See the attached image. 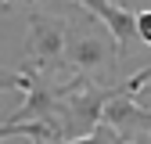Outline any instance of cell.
Returning <instances> with one entry per match:
<instances>
[{
	"label": "cell",
	"instance_id": "1",
	"mask_svg": "<svg viewBox=\"0 0 151 144\" xmlns=\"http://www.w3.org/2000/svg\"><path fill=\"white\" fill-rule=\"evenodd\" d=\"M119 43L97 18H93L86 7L76 4L72 18H68V43H65V65L76 72V76H86L90 83L108 79L111 68H115L119 58Z\"/></svg>",
	"mask_w": 151,
	"mask_h": 144
},
{
	"label": "cell",
	"instance_id": "2",
	"mask_svg": "<svg viewBox=\"0 0 151 144\" xmlns=\"http://www.w3.org/2000/svg\"><path fill=\"white\" fill-rule=\"evenodd\" d=\"M65 43H68V18L32 11L29 14V36H25V65L50 72L65 65Z\"/></svg>",
	"mask_w": 151,
	"mask_h": 144
},
{
	"label": "cell",
	"instance_id": "3",
	"mask_svg": "<svg viewBox=\"0 0 151 144\" xmlns=\"http://www.w3.org/2000/svg\"><path fill=\"white\" fill-rule=\"evenodd\" d=\"M18 90H25V101L14 108L4 122H29V119H58L61 115V86L50 83L40 68L22 65L18 72Z\"/></svg>",
	"mask_w": 151,
	"mask_h": 144
},
{
	"label": "cell",
	"instance_id": "4",
	"mask_svg": "<svg viewBox=\"0 0 151 144\" xmlns=\"http://www.w3.org/2000/svg\"><path fill=\"white\" fill-rule=\"evenodd\" d=\"M79 7H86L97 22L115 36V43L119 50H126L129 43L137 40V14L129 11L126 4H115V0H76Z\"/></svg>",
	"mask_w": 151,
	"mask_h": 144
},
{
	"label": "cell",
	"instance_id": "5",
	"mask_svg": "<svg viewBox=\"0 0 151 144\" xmlns=\"http://www.w3.org/2000/svg\"><path fill=\"white\" fill-rule=\"evenodd\" d=\"M137 40H144V43L151 47V7L137 11Z\"/></svg>",
	"mask_w": 151,
	"mask_h": 144
},
{
	"label": "cell",
	"instance_id": "6",
	"mask_svg": "<svg viewBox=\"0 0 151 144\" xmlns=\"http://www.w3.org/2000/svg\"><path fill=\"white\" fill-rule=\"evenodd\" d=\"M0 90H18V72L0 68Z\"/></svg>",
	"mask_w": 151,
	"mask_h": 144
},
{
	"label": "cell",
	"instance_id": "7",
	"mask_svg": "<svg viewBox=\"0 0 151 144\" xmlns=\"http://www.w3.org/2000/svg\"><path fill=\"white\" fill-rule=\"evenodd\" d=\"M4 4V11H11V4H40V0H0Z\"/></svg>",
	"mask_w": 151,
	"mask_h": 144
},
{
	"label": "cell",
	"instance_id": "8",
	"mask_svg": "<svg viewBox=\"0 0 151 144\" xmlns=\"http://www.w3.org/2000/svg\"><path fill=\"white\" fill-rule=\"evenodd\" d=\"M140 94H151V68H147V83L140 86ZM140 94H137V97H140Z\"/></svg>",
	"mask_w": 151,
	"mask_h": 144
},
{
	"label": "cell",
	"instance_id": "9",
	"mask_svg": "<svg viewBox=\"0 0 151 144\" xmlns=\"http://www.w3.org/2000/svg\"><path fill=\"white\" fill-rule=\"evenodd\" d=\"M115 4H129V0H115Z\"/></svg>",
	"mask_w": 151,
	"mask_h": 144
},
{
	"label": "cell",
	"instance_id": "10",
	"mask_svg": "<svg viewBox=\"0 0 151 144\" xmlns=\"http://www.w3.org/2000/svg\"><path fill=\"white\" fill-rule=\"evenodd\" d=\"M0 119H4V112H0Z\"/></svg>",
	"mask_w": 151,
	"mask_h": 144
}]
</instances>
